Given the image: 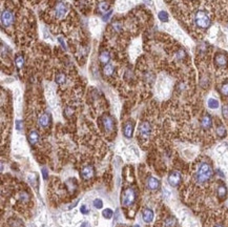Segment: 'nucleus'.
<instances>
[{"label":"nucleus","mask_w":228,"mask_h":227,"mask_svg":"<svg viewBox=\"0 0 228 227\" xmlns=\"http://www.w3.org/2000/svg\"><path fill=\"white\" fill-rule=\"evenodd\" d=\"M212 176H214V169H212L211 165L207 162H202L198 167L195 179L197 183L204 184L207 181H209L212 178Z\"/></svg>","instance_id":"f257e3e1"},{"label":"nucleus","mask_w":228,"mask_h":227,"mask_svg":"<svg viewBox=\"0 0 228 227\" xmlns=\"http://www.w3.org/2000/svg\"><path fill=\"white\" fill-rule=\"evenodd\" d=\"M195 22L201 29H207L210 25V18L207 15V13L203 11H199L195 15Z\"/></svg>","instance_id":"f03ea898"},{"label":"nucleus","mask_w":228,"mask_h":227,"mask_svg":"<svg viewBox=\"0 0 228 227\" xmlns=\"http://www.w3.org/2000/svg\"><path fill=\"white\" fill-rule=\"evenodd\" d=\"M136 201V192L131 188H127L124 190L122 196V205L123 206H129Z\"/></svg>","instance_id":"7ed1b4c3"},{"label":"nucleus","mask_w":228,"mask_h":227,"mask_svg":"<svg viewBox=\"0 0 228 227\" xmlns=\"http://www.w3.org/2000/svg\"><path fill=\"white\" fill-rule=\"evenodd\" d=\"M14 21V15L10 10H4L1 13V24L2 26H10Z\"/></svg>","instance_id":"20e7f679"},{"label":"nucleus","mask_w":228,"mask_h":227,"mask_svg":"<svg viewBox=\"0 0 228 227\" xmlns=\"http://www.w3.org/2000/svg\"><path fill=\"white\" fill-rule=\"evenodd\" d=\"M69 12V6L64 2H59L55 6V16L57 18H62L64 17V15H66V13Z\"/></svg>","instance_id":"39448f33"},{"label":"nucleus","mask_w":228,"mask_h":227,"mask_svg":"<svg viewBox=\"0 0 228 227\" xmlns=\"http://www.w3.org/2000/svg\"><path fill=\"white\" fill-rule=\"evenodd\" d=\"M152 132V125L149 122H142L139 125V135L142 138H148Z\"/></svg>","instance_id":"423d86ee"},{"label":"nucleus","mask_w":228,"mask_h":227,"mask_svg":"<svg viewBox=\"0 0 228 227\" xmlns=\"http://www.w3.org/2000/svg\"><path fill=\"white\" fill-rule=\"evenodd\" d=\"M181 179H182L181 173H179V171L174 170L169 173V176H168V183H169L171 186H174V187H176V186H178L179 184H180Z\"/></svg>","instance_id":"0eeeda50"},{"label":"nucleus","mask_w":228,"mask_h":227,"mask_svg":"<svg viewBox=\"0 0 228 227\" xmlns=\"http://www.w3.org/2000/svg\"><path fill=\"white\" fill-rule=\"evenodd\" d=\"M95 176V169L91 165H86L81 170V177L84 180H89Z\"/></svg>","instance_id":"6e6552de"},{"label":"nucleus","mask_w":228,"mask_h":227,"mask_svg":"<svg viewBox=\"0 0 228 227\" xmlns=\"http://www.w3.org/2000/svg\"><path fill=\"white\" fill-rule=\"evenodd\" d=\"M38 123H39V125L41 126V127H43V128L48 127V126L51 124V115L48 113L42 114V115L39 117Z\"/></svg>","instance_id":"1a4fd4ad"},{"label":"nucleus","mask_w":228,"mask_h":227,"mask_svg":"<svg viewBox=\"0 0 228 227\" xmlns=\"http://www.w3.org/2000/svg\"><path fill=\"white\" fill-rule=\"evenodd\" d=\"M102 122H103L104 128L106 129V132H112L114 129V120L110 116H104L103 119H102Z\"/></svg>","instance_id":"9d476101"},{"label":"nucleus","mask_w":228,"mask_h":227,"mask_svg":"<svg viewBox=\"0 0 228 227\" xmlns=\"http://www.w3.org/2000/svg\"><path fill=\"white\" fill-rule=\"evenodd\" d=\"M133 132H134V123L131 121L126 122L124 124V127H123V135H124V137L127 139L131 138Z\"/></svg>","instance_id":"9b49d317"},{"label":"nucleus","mask_w":228,"mask_h":227,"mask_svg":"<svg viewBox=\"0 0 228 227\" xmlns=\"http://www.w3.org/2000/svg\"><path fill=\"white\" fill-rule=\"evenodd\" d=\"M146 185H147V187L149 188L150 190H157L160 186V182L159 180L156 179V178L149 177L147 179V181H146Z\"/></svg>","instance_id":"f8f14e48"},{"label":"nucleus","mask_w":228,"mask_h":227,"mask_svg":"<svg viewBox=\"0 0 228 227\" xmlns=\"http://www.w3.org/2000/svg\"><path fill=\"white\" fill-rule=\"evenodd\" d=\"M201 126L204 129H209L212 126V119L209 115H205L201 119Z\"/></svg>","instance_id":"ddd939ff"},{"label":"nucleus","mask_w":228,"mask_h":227,"mask_svg":"<svg viewBox=\"0 0 228 227\" xmlns=\"http://www.w3.org/2000/svg\"><path fill=\"white\" fill-rule=\"evenodd\" d=\"M142 218L145 223H150L153 220V211L149 208H145L142 213Z\"/></svg>","instance_id":"4468645a"},{"label":"nucleus","mask_w":228,"mask_h":227,"mask_svg":"<svg viewBox=\"0 0 228 227\" xmlns=\"http://www.w3.org/2000/svg\"><path fill=\"white\" fill-rule=\"evenodd\" d=\"M214 62H216V64L218 66L223 67V66H225L227 64V57L223 54H218L216 58H214Z\"/></svg>","instance_id":"2eb2a0df"},{"label":"nucleus","mask_w":228,"mask_h":227,"mask_svg":"<svg viewBox=\"0 0 228 227\" xmlns=\"http://www.w3.org/2000/svg\"><path fill=\"white\" fill-rule=\"evenodd\" d=\"M29 142L32 145H35L39 142V134L36 130H32L29 134Z\"/></svg>","instance_id":"dca6fc26"},{"label":"nucleus","mask_w":228,"mask_h":227,"mask_svg":"<svg viewBox=\"0 0 228 227\" xmlns=\"http://www.w3.org/2000/svg\"><path fill=\"white\" fill-rule=\"evenodd\" d=\"M99 60H100V62H101L102 64H104V65L108 64V62H109V60H110L109 53L106 52V51H103V52H101V53H100V55H99Z\"/></svg>","instance_id":"f3484780"},{"label":"nucleus","mask_w":228,"mask_h":227,"mask_svg":"<svg viewBox=\"0 0 228 227\" xmlns=\"http://www.w3.org/2000/svg\"><path fill=\"white\" fill-rule=\"evenodd\" d=\"M217 194H218V196L220 197L221 199H224L225 197H226L227 194V188L225 185H220L218 187V189H217Z\"/></svg>","instance_id":"a211bd4d"},{"label":"nucleus","mask_w":228,"mask_h":227,"mask_svg":"<svg viewBox=\"0 0 228 227\" xmlns=\"http://www.w3.org/2000/svg\"><path fill=\"white\" fill-rule=\"evenodd\" d=\"M114 65L112 64H106V65H104V68H103V73L105 76H112V74H114Z\"/></svg>","instance_id":"6ab92c4d"},{"label":"nucleus","mask_w":228,"mask_h":227,"mask_svg":"<svg viewBox=\"0 0 228 227\" xmlns=\"http://www.w3.org/2000/svg\"><path fill=\"white\" fill-rule=\"evenodd\" d=\"M207 105H208V107L211 108V110H217L220 104H219V101L217 99L210 98V99H208V101H207Z\"/></svg>","instance_id":"aec40b11"},{"label":"nucleus","mask_w":228,"mask_h":227,"mask_svg":"<svg viewBox=\"0 0 228 227\" xmlns=\"http://www.w3.org/2000/svg\"><path fill=\"white\" fill-rule=\"evenodd\" d=\"M177 225V220L174 217H169L164 222V227H174Z\"/></svg>","instance_id":"412c9836"},{"label":"nucleus","mask_w":228,"mask_h":227,"mask_svg":"<svg viewBox=\"0 0 228 227\" xmlns=\"http://www.w3.org/2000/svg\"><path fill=\"white\" fill-rule=\"evenodd\" d=\"M158 18H159L162 22H167V21L169 20V16H168V14L165 11H160V12L158 13Z\"/></svg>","instance_id":"4be33fe9"},{"label":"nucleus","mask_w":228,"mask_h":227,"mask_svg":"<svg viewBox=\"0 0 228 227\" xmlns=\"http://www.w3.org/2000/svg\"><path fill=\"white\" fill-rule=\"evenodd\" d=\"M15 64H16V66L19 68V70L22 68L23 65H24V58H23L22 56H17L16 58H15Z\"/></svg>","instance_id":"5701e85b"},{"label":"nucleus","mask_w":228,"mask_h":227,"mask_svg":"<svg viewBox=\"0 0 228 227\" xmlns=\"http://www.w3.org/2000/svg\"><path fill=\"white\" fill-rule=\"evenodd\" d=\"M99 12H101L102 14H106V12H109V5H108V3H106V2H101V3L99 4Z\"/></svg>","instance_id":"b1692460"},{"label":"nucleus","mask_w":228,"mask_h":227,"mask_svg":"<svg viewBox=\"0 0 228 227\" xmlns=\"http://www.w3.org/2000/svg\"><path fill=\"white\" fill-rule=\"evenodd\" d=\"M217 135H218L220 138H224L226 136V129L223 125H219L217 127Z\"/></svg>","instance_id":"393cba45"},{"label":"nucleus","mask_w":228,"mask_h":227,"mask_svg":"<svg viewBox=\"0 0 228 227\" xmlns=\"http://www.w3.org/2000/svg\"><path fill=\"white\" fill-rule=\"evenodd\" d=\"M65 81H66V77L64 74H58L56 76V83H58V84H64Z\"/></svg>","instance_id":"a878e982"},{"label":"nucleus","mask_w":228,"mask_h":227,"mask_svg":"<svg viewBox=\"0 0 228 227\" xmlns=\"http://www.w3.org/2000/svg\"><path fill=\"white\" fill-rule=\"evenodd\" d=\"M102 215H103V217L105 219H110L112 217V210L110 208H106L102 211Z\"/></svg>","instance_id":"bb28decb"},{"label":"nucleus","mask_w":228,"mask_h":227,"mask_svg":"<svg viewBox=\"0 0 228 227\" xmlns=\"http://www.w3.org/2000/svg\"><path fill=\"white\" fill-rule=\"evenodd\" d=\"M94 206L98 209L102 208V206H103V202H102L101 199H96V200L94 201Z\"/></svg>","instance_id":"cd10ccee"},{"label":"nucleus","mask_w":228,"mask_h":227,"mask_svg":"<svg viewBox=\"0 0 228 227\" xmlns=\"http://www.w3.org/2000/svg\"><path fill=\"white\" fill-rule=\"evenodd\" d=\"M221 93L224 96H228V83H225V84L222 85V87H221Z\"/></svg>","instance_id":"c85d7f7f"},{"label":"nucleus","mask_w":228,"mask_h":227,"mask_svg":"<svg viewBox=\"0 0 228 227\" xmlns=\"http://www.w3.org/2000/svg\"><path fill=\"white\" fill-rule=\"evenodd\" d=\"M20 201L21 202H27V201H29V194H27L26 192L20 194Z\"/></svg>","instance_id":"c756f323"},{"label":"nucleus","mask_w":228,"mask_h":227,"mask_svg":"<svg viewBox=\"0 0 228 227\" xmlns=\"http://www.w3.org/2000/svg\"><path fill=\"white\" fill-rule=\"evenodd\" d=\"M112 11H109V12H107L106 14L103 15V17H102V19H103V21H107L108 19L110 18V16H112Z\"/></svg>","instance_id":"7c9ffc66"},{"label":"nucleus","mask_w":228,"mask_h":227,"mask_svg":"<svg viewBox=\"0 0 228 227\" xmlns=\"http://www.w3.org/2000/svg\"><path fill=\"white\" fill-rule=\"evenodd\" d=\"M222 113H223V116H224L225 118H228V105H224V106H223Z\"/></svg>","instance_id":"2f4dec72"},{"label":"nucleus","mask_w":228,"mask_h":227,"mask_svg":"<svg viewBox=\"0 0 228 227\" xmlns=\"http://www.w3.org/2000/svg\"><path fill=\"white\" fill-rule=\"evenodd\" d=\"M80 211L83 213V215H87L89 210L86 208V206H85V205H82V206H81V208H80Z\"/></svg>","instance_id":"473e14b6"},{"label":"nucleus","mask_w":228,"mask_h":227,"mask_svg":"<svg viewBox=\"0 0 228 227\" xmlns=\"http://www.w3.org/2000/svg\"><path fill=\"white\" fill-rule=\"evenodd\" d=\"M16 128L18 130L22 129V121H20V120H17V121H16Z\"/></svg>","instance_id":"72a5a7b5"},{"label":"nucleus","mask_w":228,"mask_h":227,"mask_svg":"<svg viewBox=\"0 0 228 227\" xmlns=\"http://www.w3.org/2000/svg\"><path fill=\"white\" fill-rule=\"evenodd\" d=\"M112 27H114L115 30H117V31H119V30L121 29V25H120V23H119V22H116V23H114V24H112Z\"/></svg>","instance_id":"f704fd0d"},{"label":"nucleus","mask_w":228,"mask_h":227,"mask_svg":"<svg viewBox=\"0 0 228 227\" xmlns=\"http://www.w3.org/2000/svg\"><path fill=\"white\" fill-rule=\"evenodd\" d=\"M42 175H43V178L44 179H48V170H46V168H42Z\"/></svg>","instance_id":"c9c22d12"},{"label":"nucleus","mask_w":228,"mask_h":227,"mask_svg":"<svg viewBox=\"0 0 228 227\" xmlns=\"http://www.w3.org/2000/svg\"><path fill=\"white\" fill-rule=\"evenodd\" d=\"M58 41L60 42V44H61V45H62V48H65V42L63 41V40L61 39V38H58Z\"/></svg>","instance_id":"e433bc0d"},{"label":"nucleus","mask_w":228,"mask_h":227,"mask_svg":"<svg viewBox=\"0 0 228 227\" xmlns=\"http://www.w3.org/2000/svg\"><path fill=\"white\" fill-rule=\"evenodd\" d=\"M81 227H91V226H89V223H87V222H84V223L81 224Z\"/></svg>","instance_id":"4c0bfd02"},{"label":"nucleus","mask_w":228,"mask_h":227,"mask_svg":"<svg viewBox=\"0 0 228 227\" xmlns=\"http://www.w3.org/2000/svg\"><path fill=\"white\" fill-rule=\"evenodd\" d=\"M214 227H224V226H223V225H221V224H218V225H216Z\"/></svg>","instance_id":"58836bf2"},{"label":"nucleus","mask_w":228,"mask_h":227,"mask_svg":"<svg viewBox=\"0 0 228 227\" xmlns=\"http://www.w3.org/2000/svg\"><path fill=\"white\" fill-rule=\"evenodd\" d=\"M134 227H140L139 225H135V226H134Z\"/></svg>","instance_id":"ea45409f"}]
</instances>
